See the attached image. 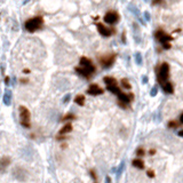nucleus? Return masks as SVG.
<instances>
[{"instance_id": "nucleus-39", "label": "nucleus", "mask_w": 183, "mask_h": 183, "mask_svg": "<svg viewBox=\"0 0 183 183\" xmlns=\"http://www.w3.org/2000/svg\"><path fill=\"white\" fill-rule=\"evenodd\" d=\"M179 122H180L181 125L183 124V113H181V114H180V120H179Z\"/></svg>"}, {"instance_id": "nucleus-41", "label": "nucleus", "mask_w": 183, "mask_h": 183, "mask_svg": "<svg viewBox=\"0 0 183 183\" xmlns=\"http://www.w3.org/2000/svg\"><path fill=\"white\" fill-rule=\"evenodd\" d=\"M178 135H179V136H183V131H179Z\"/></svg>"}, {"instance_id": "nucleus-10", "label": "nucleus", "mask_w": 183, "mask_h": 183, "mask_svg": "<svg viewBox=\"0 0 183 183\" xmlns=\"http://www.w3.org/2000/svg\"><path fill=\"white\" fill-rule=\"evenodd\" d=\"M96 28H97L98 33L101 36H103V37H110L112 34V31L109 28H106L104 24H102V23H96Z\"/></svg>"}, {"instance_id": "nucleus-9", "label": "nucleus", "mask_w": 183, "mask_h": 183, "mask_svg": "<svg viewBox=\"0 0 183 183\" xmlns=\"http://www.w3.org/2000/svg\"><path fill=\"white\" fill-rule=\"evenodd\" d=\"M33 157H34V151L30 145L25 147L22 150V158L23 159H25L28 161H31V160H33Z\"/></svg>"}, {"instance_id": "nucleus-20", "label": "nucleus", "mask_w": 183, "mask_h": 183, "mask_svg": "<svg viewBox=\"0 0 183 183\" xmlns=\"http://www.w3.org/2000/svg\"><path fill=\"white\" fill-rule=\"evenodd\" d=\"M75 103L78 104L79 106H84V104H85V96L81 95V94L77 95V96L75 97Z\"/></svg>"}, {"instance_id": "nucleus-1", "label": "nucleus", "mask_w": 183, "mask_h": 183, "mask_svg": "<svg viewBox=\"0 0 183 183\" xmlns=\"http://www.w3.org/2000/svg\"><path fill=\"white\" fill-rule=\"evenodd\" d=\"M42 24H44L42 16H36V17H32L25 22V29L29 32H36L37 30L42 28Z\"/></svg>"}, {"instance_id": "nucleus-22", "label": "nucleus", "mask_w": 183, "mask_h": 183, "mask_svg": "<svg viewBox=\"0 0 183 183\" xmlns=\"http://www.w3.org/2000/svg\"><path fill=\"white\" fill-rule=\"evenodd\" d=\"M104 83L106 85H113V84H117V80L113 78V77H104Z\"/></svg>"}, {"instance_id": "nucleus-19", "label": "nucleus", "mask_w": 183, "mask_h": 183, "mask_svg": "<svg viewBox=\"0 0 183 183\" xmlns=\"http://www.w3.org/2000/svg\"><path fill=\"white\" fill-rule=\"evenodd\" d=\"M3 103L7 106L10 105V103H11V93H10V91H6V93L3 94Z\"/></svg>"}, {"instance_id": "nucleus-31", "label": "nucleus", "mask_w": 183, "mask_h": 183, "mask_svg": "<svg viewBox=\"0 0 183 183\" xmlns=\"http://www.w3.org/2000/svg\"><path fill=\"white\" fill-rule=\"evenodd\" d=\"M157 93H158V87L157 86H155V87H152V89L150 92V95L151 96H156L157 95Z\"/></svg>"}, {"instance_id": "nucleus-27", "label": "nucleus", "mask_w": 183, "mask_h": 183, "mask_svg": "<svg viewBox=\"0 0 183 183\" xmlns=\"http://www.w3.org/2000/svg\"><path fill=\"white\" fill-rule=\"evenodd\" d=\"M135 60H136V63H137L139 65H141V64H142V61H143L142 54H141V53H136V54H135Z\"/></svg>"}, {"instance_id": "nucleus-44", "label": "nucleus", "mask_w": 183, "mask_h": 183, "mask_svg": "<svg viewBox=\"0 0 183 183\" xmlns=\"http://www.w3.org/2000/svg\"><path fill=\"white\" fill-rule=\"evenodd\" d=\"M23 72H24V73H29V72H30V70H28V69H25V70H24Z\"/></svg>"}, {"instance_id": "nucleus-11", "label": "nucleus", "mask_w": 183, "mask_h": 183, "mask_svg": "<svg viewBox=\"0 0 183 183\" xmlns=\"http://www.w3.org/2000/svg\"><path fill=\"white\" fill-rule=\"evenodd\" d=\"M87 93H88L89 95H93V96H97V95L103 94V89H102L98 85H96V84H92L91 86H89V88L87 89Z\"/></svg>"}, {"instance_id": "nucleus-5", "label": "nucleus", "mask_w": 183, "mask_h": 183, "mask_svg": "<svg viewBox=\"0 0 183 183\" xmlns=\"http://www.w3.org/2000/svg\"><path fill=\"white\" fill-rule=\"evenodd\" d=\"M119 21V15L114 10H110L104 15V22L108 24H116Z\"/></svg>"}, {"instance_id": "nucleus-35", "label": "nucleus", "mask_w": 183, "mask_h": 183, "mask_svg": "<svg viewBox=\"0 0 183 183\" xmlns=\"http://www.w3.org/2000/svg\"><path fill=\"white\" fill-rule=\"evenodd\" d=\"M163 47H164L165 49H170V48H171V44H170V42H165V44H163Z\"/></svg>"}, {"instance_id": "nucleus-42", "label": "nucleus", "mask_w": 183, "mask_h": 183, "mask_svg": "<svg viewBox=\"0 0 183 183\" xmlns=\"http://www.w3.org/2000/svg\"><path fill=\"white\" fill-rule=\"evenodd\" d=\"M67 147H68V145H67V144H65V143H63V144H62V145H61V148H62V149H65V148H67Z\"/></svg>"}, {"instance_id": "nucleus-21", "label": "nucleus", "mask_w": 183, "mask_h": 183, "mask_svg": "<svg viewBox=\"0 0 183 183\" xmlns=\"http://www.w3.org/2000/svg\"><path fill=\"white\" fill-rule=\"evenodd\" d=\"M106 89L109 92H111V93H113V94H118L119 92H121L120 91V88L118 87V85L117 84H113V85H106Z\"/></svg>"}, {"instance_id": "nucleus-25", "label": "nucleus", "mask_w": 183, "mask_h": 183, "mask_svg": "<svg viewBox=\"0 0 183 183\" xmlns=\"http://www.w3.org/2000/svg\"><path fill=\"white\" fill-rule=\"evenodd\" d=\"M121 86L125 88V89H131L132 88V85L129 84V81L127 79H121Z\"/></svg>"}, {"instance_id": "nucleus-36", "label": "nucleus", "mask_w": 183, "mask_h": 183, "mask_svg": "<svg viewBox=\"0 0 183 183\" xmlns=\"http://www.w3.org/2000/svg\"><path fill=\"white\" fill-rule=\"evenodd\" d=\"M156 152H157L156 149H150V150H149V155H150V156H155Z\"/></svg>"}, {"instance_id": "nucleus-16", "label": "nucleus", "mask_w": 183, "mask_h": 183, "mask_svg": "<svg viewBox=\"0 0 183 183\" xmlns=\"http://www.w3.org/2000/svg\"><path fill=\"white\" fill-rule=\"evenodd\" d=\"M75 70H76L77 73H79L80 76H83V77H85V78H89L92 75H93L92 72H89L87 69H85V68H83V67H77Z\"/></svg>"}, {"instance_id": "nucleus-32", "label": "nucleus", "mask_w": 183, "mask_h": 183, "mask_svg": "<svg viewBox=\"0 0 183 183\" xmlns=\"http://www.w3.org/2000/svg\"><path fill=\"white\" fill-rule=\"evenodd\" d=\"M70 98H71V95H70V94H67V95L64 96V98H63V103L67 104V103L70 101Z\"/></svg>"}, {"instance_id": "nucleus-17", "label": "nucleus", "mask_w": 183, "mask_h": 183, "mask_svg": "<svg viewBox=\"0 0 183 183\" xmlns=\"http://www.w3.org/2000/svg\"><path fill=\"white\" fill-rule=\"evenodd\" d=\"M125 168H126V163H125V160H122V161L119 164V166L116 168V176H117V179H119V178L121 176V174L124 173Z\"/></svg>"}, {"instance_id": "nucleus-30", "label": "nucleus", "mask_w": 183, "mask_h": 183, "mask_svg": "<svg viewBox=\"0 0 183 183\" xmlns=\"http://www.w3.org/2000/svg\"><path fill=\"white\" fill-rule=\"evenodd\" d=\"M89 175H91V178L94 181H97V175H96V173H95L94 170H91V171H89Z\"/></svg>"}, {"instance_id": "nucleus-15", "label": "nucleus", "mask_w": 183, "mask_h": 183, "mask_svg": "<svg viewBox=\"0 0 183 183\" xmlns=\"http://www.w3.org/2000/svg\"><path fill=\"white\" fill-rule=\"evenodd\" d=\"M132 165H133L135 168H137V170H144V168H145V164H144V161H143L141 158H135V159H133V160H132Z\"/></svg>"}, {"instance_id": "nucleus-4", "label": "nucleus", "mask_w": 183, "mask_h": 183, "mask_svg": "<svg viewBox=\"0 0 183 183\" xmlns=\"http://www.w3.org/2000/svg\"><path fill=\"white\" fill-rule=\"evenodd\" d=\"M114 60H116V54H108L100 59V63L103 68H110L114 63Z\"/></svg>"}, {"instance_id": "nucleus-18", "label": "nucleus", "mask_w": 183, "mask_h": 183, "mask_svg": "<svg viewBox=\"0 0 183 183\" xmlns=\"http://www.w3.org/2000/svg\"><path fill=\"white\" fill-rule=\"evenodd\" d=\"M72 129H73V127H72L71 122H68V124H65V125H64V126L60 129V135H64V134L71 133V132H72Z\"/></svg>"}, {"instance_id": "nucleus-40", "label": "nucleus", "mask_w": 183, "mask_h": 183, "mask_svg": "<svg viewBox=\"0 0 183 183\" xmlns=\"http://www.w3.org/2000/svg\"><path fill=\"white\" fill-rule=\"evenodd\" d=\"M145 83H148V77H143V84H145Z\"/></svg>"}, {"instance_id": "nucleus-8", "label": "nucleus", "mask_w": 183, "mask_h": 183, "mask_svg": "<svg viewBox=\"0 0 183 183\" xmlns=\"http://www.w3.org/2000/svg\"><path fill=\"white\" fill-rule=\"evenodd\" d=\"M79 63H80V67H83V68L87 69L89 72H92V73H94V72H95V67H94V64L92 63V61L89 60V59H87V57L83 56V57H80Z\"/></svg>"}, {"instance_id": "nucleus-43", "label": "nucleus", "mask_w": 183, "mask_h": 183, "mask_svg": "<svg viewBox=\"0 0 183 183\" xmlns=\"http://www.w3.org/2000/svg\"><path fill=\"white\" fill-rule=\"evenodd\" d=\"M111 172H112V173H116V167H112V168H111Z\"/></svg>"}, {"instance_id": "nucleus-23", "label": "nucleus", "mask_w": 183, "mask_h": 183, "mask_svg": "<svg viewBox=\"0 0 183 183\" xmlns=\"http://www.w3.org/2000/svg\"><path fill=\"white\" fill-rule=\"evenodd\" d=\"M167 126H168V128H178L179 126H181V124L179 121H176V120H170Z\"/></svg>"}, {"instance_id": "nucleus-33", "label": "nucleus", "mask_w": 183, "mask_h": 183, "mask_svg": "<svg viewBox=\"0 0 183 183\" xmlns=\"http://www.w3.org/2000/svg\"><path fill=\"white\" fill-rule=\"evenodd\" d=\"M67 139H68V137H67L65 135H59V136L56 137V140H57V141H65Z\"/></svg>"}, {"instance_id": "nucleus-29", "label": "nucleus", "mask_w": 183, "mask_h": 183, "mask_svg": "<svg viewBox=\"0 0 183 183\" xmlns=\"http://www.w3.org/2000/svg\"><path fill=\"white\" fill-rule=\"evenodd\" d=\"M128 9H129L131 11H133V13H134L136 16H139V15H140V11H139V9H137V8H135L134 6H132V5H131V6L128 7Z\"/></svg>"}, {"instance_id": "nucleus-34", "label": "nucleus", "mask_w": 183, "mask_h": 183, "mask_svg": "<svg viewBox=\"0 0 183 183\" xmlns=\"http://www.w3.org/2000/svg\"><path fill=\"white\" fill-rule=\"evenodd\" d=\"M144 18H145V21H148V22L150 21V14H149L148 11L144 13Z\"/></svg>"}, {"instance_id": "nucleus-45", "label": "nucleus", "mask_w": 183, "mask_h": 183, "mask_svg": "<svg viewBox=\"0 0 183 183\" xmlns=\"http://www.w3.org/2000/svg\"><path fill=\"white\" fill-rule=\"evenodd\" d=\"M21 83H22V84H26V83H28V80H21Z\"/></svg>"}, {"instance_id": "nucleus-3", "label": "nucleus", "mask_w": 183, "mask_h": 183, "mask_svg": "<svg viewBox=\"0 0 183 183\" xmlns=\"http://www.w3.org/2000/svg\"><path fill=\"white\" fill-rule=\"evenodd\" d=\"M168 77H170V64L164 62V63L160 64V68H159V73H158L159 84H163V83L167 81Z\"/></svg>"}, {"instance_id": "nucleus-6", "label": "nucleus", "mask_w": 183, "mask_h": 183, "mask_svg": "<svg viewBox=\"0 0 183 183\" xmlns=\"http://www.w3.org/2000/svg\"><path fill=\"white\" fill-rule=\"evenodd\" d=\"M20 111V118H21V122H30V118H31V113L29 111L28 108H25L24 105H21L18 108Z\"/></svg>"}, {"instance_id": "nucleus-7", "label": "nucleus", "mask_w": 183, "mask_h": 183, "mask_svg": "<svg viewBox=\"0 0 183 183\" xmlns=\"http://www.w3.org/2000/svg\"><path fill=\"white\" fill-rule=\"evenodd\" d=\"M155 37L161 42V44H165V42H170V41H172L173 40V37L172 36H170V34H167V33H165L163 30H158L157 32H155Z\"/></svg>"}, {"instance_id": "nucleus-46", "label": "nucleus", "mask_w": 183, "mask_h": 183, "mask_svg": "<svg viewBox=\"0 0 183 183\" xmlns=\"http://www.w3.org/2000/svg\"><path fill=\"white\" fill-rule=\"evenodd\" d=\"M94 183H97V182H96V181H94Z\"/></svg>"}, {"instance_id": "nucleus-13", "label": "nucleus", "mask_w": 183, "mask_h": 183, "mask_svg": "<svg viewBox=\"0 0 183 183\" xmlns=\"http://www.w3.org/2000/svg\"><path fill=\"white\" fill-rule=\"evenodd\" d=\"M11 163V159L7 156H3L0 158V171H5Z\"/></svg>"}, {"instance_id": "nucleus-37", "label": "nucleus", "mask_w": 183, "mask_h": 183, "mask_svg": "<svg viewBox=\"0 0 183 183\" xmlns=\"http://www.w3.org/2000/svg\"><path fill=\"white\" fill-rule=\"evenodd\" d=\"M111 182H112L111 178H110L109 175H106V176H105V183H111Z\"/></svg>"}, {"instance_id": "nucleus-14", "label": "nucleus", "mask_w": 183, "mask_h": 183, "mask_svg": "<svg viewBox=\"0 0 183 183\" xmlns=\"http://www.w3.org/2000/svg\"><path fill=\"white\" fill-rule=\"evenodd\" d=\"M160 85H161L163 91L165 92V93H167V94H173L174 93V86H173V84L171 81L167 80V81H165V83H163Z\"/></svg>"}, {"instance_id": "nucleus-2", "label": "nucleus", "mask_w": 183, "mask_h": 183, "mask_svg": "<svg viewBox=\"0 0 183 183\" xmlns=\"http://www.w3.org/2000/svg\"><path fill=\"white\" fill-rule=\"evenodd\" d=\"M11 174H13V178L20 182H25L28 180V171L24 167H21V166L14 167L11 171Z\"/></svg>"}, {"instance_id": "nucleus-26", "label": "nucleus", "mask_w": 183, "mask_h": 183, "mask_svg": "<svg viewBox=\"0 0 183 183\" xmlns=\"http://www.w3.org/2000/svg\"><path fill=\"white\" fill-rule=\"evenodd\" d=\"M73 119H76V116H75L73 113H68V114H65V116L62 118L63 121H67V120H73Z\"/></svg>"}, {"instance_id": "nucleus-28", "label": "nucleus", "mask_w": 183, "mask_h": 183, "mask_svg": "<svg viewBox=\"0 0 183 183\" xmlns=\"http://www.w3.org/2000/svg\"><path fill=\"white\" fill-rule=\"evenodd\" d=\"M147 176L150 178V179H155V178H156L155 171H153V170H148V171H147Z\"/></svg>"}, {"instance_id": "nucleus-38", "label": "nucleus", "mask_w": 183, "mask_h": 183, "mask_svg": "<svg viewBox=\"0 0 183 183\" xmlns=\"http://www.w3.org/2000/svg\"><path fill=\"white\" fill-rule=\"evenodd\" d=\"M9 83H10V78H9V77H6V78H5V84L8 86V85H9Z\"/></svg>"}, {"instance_id": "nucleus-12", "label": "nucleus", "mask_w": 183, "mask_h": 183, "mask_svg": "<svg viewBox=\"0 0 183 183\" xmlns=\"http://www.w3.org/2000/svg\"><path fill=\"white\" fill-rule=\"evenodd\" d=\"M117 96H118L119 102H122V103H125V104H128V103L132 101V98H133V95H128V94H125V93H122V92H119V93L117 94Z\"/></svg>"}, {"instance_id": "nucleus-24", "label": "nucleus", "mask_w": 183, "mask_h": 183, "mask_svg": "<svg viewBox=\"0 0 183 183\" xmlns=\"http://www.w3.org/2000/svg\"><path fill=\"white\" fill-rule=\"evenodd\" d=\"M135 153H136L137 158H142V157H144V156H145V153H147V152H145V150H144L142 147H140V148H137V149H136V152H135Z\"/></svg>"}]
</instances>
